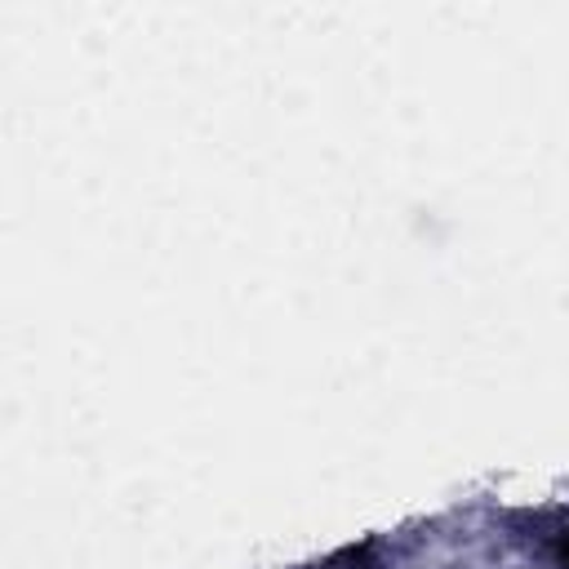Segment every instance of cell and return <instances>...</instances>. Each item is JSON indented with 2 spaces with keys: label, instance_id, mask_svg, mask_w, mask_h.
Masks as SVG:
<instances>
[{
  "label": "cell",
  "instance_id": "1",
  "mask_svg": "<svg viewBox=\"0 0 569 569\" xmlns=\"http://www.w3.org/2000/svg\"><path fill=\"white\" fill-rule=\"evenodd\" d=\"M565 569H569V547H565Z\"/></svg>",
  "mask_w": 569,
  "mask_h": 569
}]
</instances>
